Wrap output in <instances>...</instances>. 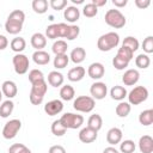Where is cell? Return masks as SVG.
I'll use <instances>...</instances> for the list:
<instances>
[{"instance_id":"ffe728a7","label":"cell","mask_w":153,"mask_h":153,"mask_svg":"<svg viewBox=\"0 0 153 153\" xmlns=\"http://www.w3.org/2000/svg\"><path fill=\"white\" fill-rule=\"evenodd\" d=\"M63 17L68 23H75L80 17V11L75 6H68L63 12Z\"/></svg>"},{"instance_id":"e575fe53","label":"cell","mask_w":153,"mask_h":153,"mask_svg":"<svg viewBox=\"0 0 153 153\" xmlns=\"http://www.w3.org/2000/svg\"><path fill=\"white\" fill-rule=\"evenodd\" d=\"M31 6H32V10L36 13L43 14L48 10V1L47 0H33L32 4H31Z\"/></svg>"},{"instance_id":"f6af8a7d","label":"cell","mask_w":153,"mask_h":153,"mask_svg":"<svg viewBox=\"0 0 153 153\" xmlns=\"http://www.w3.org/2000/svg\"><path fill=\"white\" fill-rule=\"evenodd\" d=\"M142 49L146 54L153 53V36H147L142 42Z\"/></svg>"},{"instance_id":"9f6ffc18","label":"cell","mask_w":153,"mask_h":153,"mask_svg":"<svg viewBox=\"0 0 153 153\" xmlns=\"http://www.w3.org/2000/svg\"><path fill=\"white\" fill-rule=\"evenodd\" d=\"M72 2H73V4H82L84 0H72Z\"/></svg>"},{"instance_id":"d590c367","label":"cell","mask_w":153,"mask_h":153,"mask_svg":"<svg viewBox=\"0 0 153 153\" xmlns=\"http://www.w3.org/2000/svg\"><path fill=\"white\" fill-rule=\"evenodd\" d=\"M8 20H12V22H16V23H20V24H24V20H25V13L22 11V10H14L12 11L8 17H7Z\"/></svg>"},{"instance_id":"4dcf8cb0","label":"cell","mask_w":153,"mask_h":153,"mask_svg":"<svg viewBox=\"0 0 153 153\" xmlns=\"http://www.w3.org/2000/svg\"><path fill=\"white\" fill-rule=\"evenodd\" d=\"M5 29H6V31L8 32V33H11V35H17V33H19L22 30H23V24H20V23H16V22H12V20H6V23H5Z\"/></svg>"},{"instance_id":"5b68a950","label":"cell","mask_w":153,"mask_h":153,"mask_svg":"<svg viewBox=\"0 0 153 153\" xmlns=\"http://www.w3.org/2000/svg\"><path fill=\"white\" fill-rule=\"evenodd\" d=\"M94 105L96 102L91 96H79L73 102V108L79 112H91Z\"/></svg>"},{"instance_id":"30bf717a","label":"cell","mask_w":153,"mask_h":153,"mask_svg":"<svg viewBox=\"0 0 153 153\" xmlns=\"http://www.w3.org/2000/svg\"><path fill=\"white\" fill-rule=\"evenodd\" d=\"M104 73H105V68H104L103 63H100V62H93L87 68L88 76L91 79H94V80H98V79L103 78Z\"/></svg>"},{"instance_id":"8992f818","label":"cell","mask_w":153,"mask_h":153,"mask_svg":"<svg viewBox=\"0 0 153 153\" xmlns=\"http://www.w3.org/2000/svg\"><path fill=\"white\" fill-rule=\"evenodd\" d=\"M127 97L130 105H139L148 98V90L145 86H136L127 94Z\"/></svg>"},{"instance_id":"603a6c76","label":"cell","mask_w":153,"mask_h":153,"mask_svg":"<svg viewBox=\"0 0 153 153\" xmlns=\"http://www.w3.org/2000/svg\"><path fill=\"white\" fill-rule=\"evenodd\" d=\"M87 127L93 129V130H96V131L100 130L102 127H103V118H102V116L98 115V114L91 115L88 117V120H87Z\"/></svg>"},{"instance_id":"7dc6e473","label":"cell","mask_w":153,"mask_h":153,"mask_svg":"<svg viewBox=\"0 0 153 153\" xmlns=\"http://www.w3.org/2000/svg\"><path fill=\"white\" fill-rule=\"evenodd\" d=\"M48 153H66V149L61 145H54V146H51L49 148Z\"/></svg>"},{"instance_id":"4316f807","label":"cell","mask_w":153,"mask_h":153,"mask_svg":"<svg viewBox=\"0 0 153 153\" xmlns=\"http://www.w3.org/2000/svg\"><path fill=\"white\" fill-rule=\"evenodd\" d=\"M139 122L145 127L151 126L153 123V110L147 109V110L141 111L140 115H139Z\"/></svg>"},{"instance_id":"7402d4cb","label":"cell","mask_w":153,"mask_h":153,"mask_svg":"<svg viewBox=\"0 0 153 153\" xmlns=\"http://www.w3.org/2000/svg\"><path fill=\"white\" fill-rule=\"evenodd\" d=\"M63 75L57 71H53L48 74V84L53 87H59L63 84Z\"/></svg>"},{"instance_id":"681fc988","label":"cell","mask_w":153,"mask_h":153,"mask_svg":"<svg viewBox=\"0 0 153 153\" xmlns=\"http://www.w3.org/2000/svg\"><path fill=\"white\" fill-rule=\"evenodd\" d=\"M135 5L140 10H143V8H147L151 5V1L149 0H135Z\"/></svg>"},{"instance_id":"4fadbf2b","label":"cell","mask_w":153,"mask_h":153,"mask_svg":"<svg viewBox=\"0 0 153 153\" xmlns=\"http://www.w3.org/2000/svg\"><path fill=\"white\" fill-rule=\"evenodd\" d=\"M97 136H98V131L88 127H85L79 131V140L84 143H92L93 141L97 140Z\"/></svg>"},{"instance_id":"9c48e42d","label":"cell","mask_w":153,"mask_h":153,"mask_svg":"<svg viewBox=\"0 0 153 153\" xmlns=\"http://www.w3.org/2000/svg\"><path fill=\"white\" fill-rule=\"evenodd\" d=\"M90 93H91V97L93 99H104L106 93H108V86L105 82H102V81H96L91 85L90 87Z\"/></svg>"},{"instance_id":"2e32d148","label":"cell","mask_w":153,"mask_h":153,"mask_svg":"<svg viewBox=\"0 0 153 153\" xmlns=\"http://www.w3.org/2000/svg\"><path fill=\"white\" fill-rule=\"evenodd\" d=\"M85 73H86V69L81 66H76V67H73L68 71V74H67V78L69 81H73V82H76V81H80L82 80V78L85 76Z\"/></svg>"},{"instance_id":"9a60e30c","label":"cell","mask_w":153,"mask_h":153,"mask_svg":"<svg viewBox=\"0 0 153 153\" xmlns=\"http://www.w3.org/2000/svg\"><path fill=\"white\" fill-rule=\"evenodd\" d=\"M122 137H123V134H122V130L117 127H114V128H110L106 133V141L108 143H110L111 146L114 145H117L122 141Z\"/></svg>"},{"instance_id":"1f68e13d","label":"cell","mask_w":153,"mask_h":153,"mask_svg":"<svg viewBox=\"0 0 153 153\" xmlns=\"http://www.w3.org/2000/svg\"><path fill=\"white\" fill-rule=\"evenodd\" d=\"M69 62V56L67 54H61V55H55L54 57V67L56 69H62L67 67Z\"/></svg>"},{"instance_id":"277c9868","label":"cell","mask_w":153,"mask_h":153,"mask_svg":"<svg viewBox=\"0 0 153 153\" xmlns=\"http://www.w3.org/2000/svg\"><path fill=\"white\" fill-rule=\"evenodd\" d=\"M60 122L66 129H78L82 126L84 117H82V115H79V114L66 112L61 116Z\"/></svg>"},{"instance_id":"b9f144b4","label":"cell","mask_w":153,"mask_h":153,"mask_svg":"<svg viewBox=\"0 0 153 153\" xmlns=\"http://www.w3.org/2000/svg\"><path fill=\"white\" fill-rule=\"evenodd\" d=\"M27 78H29V81L31 84H35V82H37L39 80H44V75H43L42 71H39V69H31L29 72V76Z\"/></svg>"},{"instance_id":"816d5d0a","label":"cell","mask_w":153,"mask_h":153,"mask_svg":"<svg viewBox=\"0 0 153 153\" xmlns=\"http://www.w3.org/2000/svg\"><path fill=\"white\" fill-rule=\"evenodd\" d=\"M112 4H114L115 7L121 8V7H124L128 4V1L127 0H112Z\"/></svg>"},{"instance_id":"7bdbcfd3","label":"cell","mask_w":153,"mask_h":153,"mask_svg":"<svg viewBox=\"0 0 153 153\" xmlns=\"http://www.w3.org/2000/svg\"><path fill=\"white\" fill-rule=\"evenodd\" d=\"M80 33V27L78 25H68V31L66 35V39L68 41H73L75 39Z\"/></svg>"},{"instance_id":"8fae6325","label":"cell","mask_w":153,"mask_h":153,"mask_svg":"<svg viewBox=\"0 0 153 153\" xmlns=\"http://www.w3.org/2000/svg\"><path fill=\"white\" fill-rule=\"evenodd\" d=\"M63 110V103L60 99H53L44 105V111L48 116H55Z\"/></svg>"},{"instance_id":"74e56055","label":"cell","mask_w":153,"mask_h":153,"mask_svg":"<svg viewBox=\"0 0 153 153\" xmlns=\"http://www.w3.org/2000/svg\"><path fill=\"white\" fill-rule=\"evenodd\" d=\"M136 146L133 140H124L120 142V151L122 153H134Z\"/></svg>"},{"instance_id":"f1b7e54d","label":"cell","mask_w":153,"mask_h":153,"mask_svg":"<svg viewBox=\"0 0 153 153\" xmlns=\"http://www.w3.org/2000/svg\"><path fill=\"white\" fill-rule=\"evenodd\" d=\"M75 96V91L71 85H63L60 90V97L62 100H72Z\"/></svg>"},{"instance_id":"60d3db41","label":"cell","mask_w":153,"mask_h":153,"mask_svg":"<svg viewBox=\"0 0 153 153\" xmlns=\"http://www.w3.org/2000/svg\"><path fill=\"white\" fill-rule=\"evenodd\" d=\"M116 55H117L118 57H121V59H123V60L130 62L131 59H133L134 53H133L131 50H129L128 48H126V47H121V48L117 50V54H116Z\"/></svg>"},{"instance_id":"f35d334b","label":"cell","mask_w":153,"mask_h":153,"mask_svg":"<svg viewBox=\"0 0 153 153\" xmlns=\"http://www.w3.org/2000/svg\"><path fill=\"white\" fill-rule=\"evenodd\" d=\"M45 37L49 39H56L60 38V32H59V25L57 24H51L45 29Z\"/></svg>"},{"instance_id":"6f0895ef","label":"cell","mask_w":153,"mask_h":153,"mask_svg":"<svg viewBox=\"0 0 153 153\" xmlns=\"http://www.w3.org/2000/svg\"><path fill=\"white\" fill-rule=\"evenodd\" d=\"M2 96H4V94H2V92H1V90H0V102H1V99H2Z\"/></svg>"},{"instance_id":"db71d44e","label":"cell","mask_w":153,"mask_h":153,"mask_svg":"<svg viewBox=\"0 0 153 153\" xmlns=\"http://www.w3.org/2000/svg\"><path fill=\"white\" fill-rule=\"evenodd\" d=\"M103 153H118V151H117L115 147H112V146H109V147L104 148Z\"/></svg>"},{"instance_id":"ba28073f","label":"cell","mask_w":153,"mask_h":153,"mask_svg":"<svg viewBox=\"0 0 153 153\" xmlns=\"http://www.w3.org/2000/svg\"><path fill=\"white\" fill-rule=\"evenodd\" d=\"M12 63H13V67H14V72L17 74H25L29 69V57L24 54H16L12 59Z\"/></svg>"},{"instance_id":"836d02e7","label":"cell","mask_w":153,"mask_h":153,"mask_svg":"<svg viewBox=\"0 0 153 153\" xmlns=\"http://www.w3.org/2000/svg\"><path fill=\"white\" fill-rule=\"evenodd\" d=\"M122 47H126L134 53L139 49V41L134 36H127L122 42Z\"/></svg>"},{"instance_id":"e0dca14e","label":"cell","mask_w":153,"mask_h":153,"mask_svg":"<svg viewBox=\"0 0 153 153\" xmlns=\"http://www.w3.org/2000/svg\"><path fill=\"white\" fill-rule=\"evenodd\" d=\"M139 149L141 153H152L153 152V139L149 135H143L139 140Z\"/></svg>"},{"instance_id":"83f0119b","label":"cell","mask_w":153,"mask_h":153,"mask_svg":"<svg viewBox=\"0 0 153 153\" xmlns=\"http://www.w3.org/2000/svg\"><path fill=\"white\" fill-rule=\"evenodd\" d=\"M13 109H14V103L11 99H7V100L2 102V104L0 105V116L2 118L8 117L12 114Z\"/></svg>"},{"instance_id":"7c38bea8","label":"cell","mask_w":153,"mask_h":153,"mask_svg":"<svg viewBox=\"0 0 153 153\" xmlns=\"http://www.w3.org/2000/svg\"><path fill=\"white\" fill-rule=\"evenodd\" d=\"M1 92H2V94H4L5 97H7L8 99H12V98H14V97L17 96V93H18V87H17V85H16L14 81H12V80H6V81H4L2 85H1Z\"/></svg>"},{"instance_id":"cb8c5ba5","label":"cell","mask_w":153,"mask_h":153,"mask_svg":"<svg viewBox=\"0 0 153 153\" xmlns=\"http://www.w3.org/2000/svg\"><path fill=\"white\" fill-rule=\"evenodd\" d=\"M127 94H128L127 90H126L123 86H120V85H116V86H114V87L110 90V96H111V98L115 99V100L122 102V100L127 97Z\"/></svg>"},{"instance_id":"f546056e","label":"cell","mask_w":153,"mask_h":153,"mask_svg":"<svg viewBox=\"0 0 153 153\" xmlns=\"http://www.w3.org/2000/svg\"><path fill=\"white\" fill-rule=\"evenodd\" d=\"M67 49H68V45H67V42L63 41V39H57L54 42L53 47H51V50L55 55H61V54H66L67 53Z\"/></svg>"},{"instance_id":"d4e9b609","label":"cell","mask_w":153,"mask_h":153,"mask_svg":"<svg viewBox=\"0 0 153 153\" xmlns=\"http://www.w3.org/2000/svg\"><path fill=\"white\" fill-rule=\"evenodd\" d=\"M10 47H11V49H12L14 53L22 54V51H23V50L25 49V47H26V41H25L23 37H14V38L11 41Z\"/></svg>"},{"instance_id":"6da1fadb","label":"cell","mask_w":153,"mask_h":153,"mask_svg":"<svg viewBox=\"0 0 153 153\" xmlns=\"http://www.w3.org/2000/svg\"><path fill=\"white\" fill-rule=\"evenodd\" d=\"M47 91H48V84L45 80H39L35 84H31V91L29 94L30 103L33 105L42 104Z\"/></svg>"},{"instance_id":"d6a6232c","label":"cell","mask_w":153,"mask_h":153,"mask_svg":"<svg viewBox=\"0 0 153 153\" xmlns=\"http://www.w3.org/2000/svg\"><path fill=\"white\" fill-rule=\"evenodd\" d=\"M135 65H136L137 68L146 69L151 65V59H149V56L147 54H139L135 57Z\"/></svg>"},{"instance_id":"52a82bcc","label":"cell","mask_w":153,"mask_h":153,"mask_svg":"<svg viewBox=\"0 0 153 153\" xmlns=\"http://www.w3.org/2000/svg\"><path fill=\"white\" fill-rule=\"evenodd\" d=\"M20 128H22L20 120H18V118L10 120L8 122H6V124L2 128V136H4V139L11 140V139L16 137L18 131L20 130Z\"/></svg>"},{"instance_id":"11a10c76","label":"cell","mask_w":153,"mask_h":153,"mask_svg":"<svg viewBox=\"0 0 153 153\" xmlns=\"http://www.w3.org/2000/svg\"><path fill=\"white\" fill-rule=\"evenodd\" d=\"M19 153H32V152H31L26 146H24V147L20 149V152H19Z\"/></svg>"},{"instance_id":"484cf974","label":"cell","mask_w":153,"mask_h":153,"mask_svg":"<svg viewBox=\"0 0 153 153\" xmlns=\"http://www.w3.org/2000/svg\"><path fill=\"white\" fill-rule=\"evenodd\" d=\"M115 111H116V115L118 117H122V118L123 117H127L130 114V111H131V105L128 102H120L116 105Z\"/></svg>"},{"instance_id":"5bb4252c","label":"cell","mask_w":153,"mask_h":153,"mask_svg":"<svg viewBox=\"0 0 153 153\" xmlns=\"http://www.w3.org/2000/svg\"><path fill=\"white\" fill-rule=\"evenodd\" d=\"M140 79V73L137 69H127L122 75V81L126 86L135 85Z\"/></svg>"},{"instance_id":"f907efd6","label":"cell","mask_w":153,"mask_h":153,"mask_svg":"<svg viewBox=\"0 0 153 153\" xmlns=\"http://www.w3.org/2000/svg\"><path fill=\"white\" fill-rule=\"evenodd\" d=\"M8 45V39L6 38V36L4 35H0V50H4L6 49Z\"/></svg>"},{"instance_id":"8d00e7d4","label":"cell","mask_w":153,"mask_h":153,"mask_svg":"<svg viewBox=\"0 0 153 153\" xmlns=\"http://www.w3.org/2000/svg\"><path fill=\"white\" fill-rule=\"evenodd\" d=\"M51 133L55 135V136H63L65 134H66V131H67V129L61 124V122H60V120H56V121H54L53 123H51Z\"/></svg>"},{"instance_id":"f5cc1de1","label":"cell","mask_w":153,"mask_h":153,"mask_svg":"<svg viewBox=\"0 0 153 153\" xmlns=\"http://www.w3.org/2000/svg\"><path fill=\"white\" fill-rule=\"evenodd\" d=\"M91 2H92V4L98 8V7H102V6L106 5V2H108V1H106V0H92Z\"/></svg>"},{"instance_id":"ee69618b","label":"cell","mask_w":153,"mask_h":153,"mask_svg":"<svg viewBox=\"0 0 153 153\" xmlns=\"http://www.w3.org/2000/svg\"><path fill=\"white\" fill-rule=\"evenodd\" d=\"M128 65H129V62H128V61H126V60H123V59L118 57L117 55L112 59V66H114L117 71H123L124 68H127V67H128Z\"/></svg>"},{"instance_id":"d6986e66","label":"cell","mask_w":153,"mask_h":153,"mask_svg":"<svg viewBox=\"0 0 153 153\" xmlns=\"http://www.w3.org/2000/svg\"><path fill=\"white\" fill-rule=\"evenodd\" d=\"M32 60L36 65L44 66V65H48L50 62V55L44 50H36L32 54Z\"/></svg>"},{"instance_id":"c3c4849f","label":"cell","mask_w":153,"mask_h":153,"mask_svg":"<svg viewBox=\"0 0 153 153\" xmlns=\"http://www.w3.org/2000/svg\"><path fill=\"white\" fill-rule=\"evenodd\" d=\"M24 146H25V145H23V143H13L12 146H10L8 153H19L20 149H22Z\"/></svg>"},{"instance_id":"3957f363","label":"cell","mask_w":153,"mask_h":153,"mask_svg":"<svg viewBox=\"0 0 153 153\" xmlns=\"http://www.w3.org/2000/svg\"><path fill=\"white\" fill-rule=\"evenodd\" d=\"M104 18H105V23L109 26L114 27V29H121L127 23L124 14L120 10H116V8L108 10V12L105 13V17Z\"/></svg>"},{"instance_id":"bcb514c9","label":"cell","mask_w":153,"mask_h":153,"mask_svg":"<svg viewBox=\"0 0 153 153\" xmlns=\"http://www.w3.org/2000/svg\"><path fill=\"white\" fill-rule=\"evenodd\" d=\"M50 7L55 11H61L67 6V0H50Z\"/></svg>"},{"instance_id":"ab89813d","label":"cell","mask_w":153,"mask_h":153,"mask_svg":"<svg viewBox=\"0 0 153 153\" xmlns=\"http://www.w3.org/2000/svg\"><path fill=\"white\" fill-rule=\"evenodd\" d=\"M97 13H98V8L92 2L86 4L84 6V8H82V14L85 17H87V18H93V17L97 16Z\"/></svg>"},{"instance_id":"7a4b0ae2","label":"cell","mask_w":153,"mask_h":153,"mask_svg":"<svg viewBox=\"0 0 153 153\" xmlns=\"http://www.w3.org/2000/svg\"><path fill=\"white\" fill-rule=\"evenodd\" d=\"M120 43V36L118 33L111 31L102 35L97 41V48L100 51H110L111 49L116 48Z\"/></svg>"},{"instance_id":"ac0fdd59","label":"cell","mask_w":153,"mask_h":153,"mask_svg":"<svg viewBox=\"0 0 153 153\" xmlns=\"http://www.w3.org/2000/svg\"><path fill=\"white\" fill-rule=\"evenodd\" d=\"M31 45L36 49V50H43V48H45L47 45V37L45 35L41 33V32H36L31 36Z\"/></svg>"},{"instance_id":"44dd1931","label":"cell","mask_w":153,"mask_h":153,"mask_svg":"<svg viewBox=\"0 0 153 153\" xmlns=\"http://www.w3.org/2000/svg\"><path fill=\"white\" fill-rule=\"evenodd\" d=\"M85 57H86V51H85V49L81 48V47L74 48V49L71 51V55H69L71 61L74 62V63H76V65L81 63V62L85 60Z\"/></svg>"}]
</instances>
